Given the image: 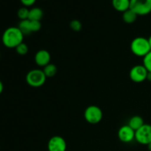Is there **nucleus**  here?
<instances>
[{"instance_id":"nucleus-1","label":"nucleus","mask_w":151,"mask_h":151,"mask_svg":"<svg viewBox=\"0 0 151 151\" xmlns=\"http://www.w3.org/2000/svg\"><path fill=\"white\" fill-rule=\"evenodd\" d=\"M24 35L18 27H10L3 32L2 43L9 49H16L19 44L23 42Z\"/></svg>"},{"instance_id":"nucleus-2","label":"nucleus","mask_w":151,"mask_h":151,"mask_svg":"<svg viewBox=\"0 0 151 151\" xmlns=\"http://www.w3.org/2000/svg\"><path fill=\"white\" fill-rule=\"evenodd\" d=\"M131 50L136 56L144 58L151 51L148 38L145 37L135 38L131 43Z\"/></svg>"},{"instance_id":"nucleus-3","label":"nucleus","mask_w":151,"mask_h":151,"mask_svg":"<svg viewBox=\"0 0 151 151\" xmlns=\"http://www.w3.org/2000/svg\"><path fill=\"white\" fill-rule=\"evenodd\" d=\"M47 77L44 75L43 70L39 69H32L26 75L27 83L31 87L38 88L45 83Z\"/></svg>"},{"instance_id":"nucleus-4","label":"nucleus","mask_w":151,"mask_h":151,"mask_svg":"<svg viewBox=\"0 0 151 151\" xmlns=\"http://www.w3.org/2000/svg\"><path fill=\"white\" fill-rule=\"evenodd\" d=\"M103 114L101 109L97 106H89L84 111V118L88 123L96 125L101 122Z\"/></svg>"},{"instance_id":"nucleus-5","label":"nucleus","mask_w":151,"mask_h":151,"mask_svg":"<svg viewBox=\"0 0 151 151\" xmlns=\"http://www.w3.org/2000/svg\"><path fill=\"white\" fill-rule=\"evenodd\" d=\"M130 9L138 16H146L151 13V0H130Z\"/></svg>"},{"instance_id":"nucleus-6","label":"nucleus","mask_w":151,"mask_h":151,"mask_svg":"<svg viewBox=\"0 0 151 151\" xmlns=\"http://www.w3.org/2000/svg\"><path fill=\"white\" fill-rule=\"evenodd\" d=\"M148 71L144 65H136L133 66L129 72V77L131 81L137 83L144 82L147 80Z\"/></svg>"},{"instance_id":"nucleus-7","label":"nucleus","mask_w":151,"mask_h":151,"mask_svg":"<svg viewBox=\"0 0 151 151\" xmlns=\"http://www.w3.org/2000/svg\"><path fill=\"white\" fill-rule=\"evenodd\" d=\"M135 140L138 143L147 145L151 142V125L145 124L135 131Z\"/></svg>"},{"instance_id":"nucleus-8","label":"nucleus","mask_w":151,"mask_h":151,"mask_svg":"<svg viewBox=\"0 0 151 151\" xmlns=\"http://www.w3.org/2000/svg\"><path fill=\"white\" fill-rule=\"evenodd\" d=\"M66 140L60 136H54L50 139L47 144V148L49 151H66Z\"/></svg>"},{"instance_id":"nucleus-9","label":"nucleus","mask_w":151,"mask_h":151,"mask_svg":"<svg viewBox=\"0 0 151 151\" xmlns=\"http://www.w3.org/2000/svg\"><path fill=\"white\" fill-rule=\"evenodd\" d=\"M118 138L123 143L131 142L135 139V131L128 125H123L118 131Z\"/></svg>"},{"instance_id":"nucleus-10","label":"nucleus","mask_w":151,"mask_h":151,"mask_svg":"<svg viewBox=\"0 0 151 151\" xmlns=\"http://www.w3.org/2000/svg\"><path fill=\"white\" fill-rule=\"evenodd\" d=\"M35 63L38 66L44 67L49 63H50L51 60V55L47 50H40L35 53V58H34Z\"/></svg>"},{"instance_id":"nucleus-11","label":"nucleus","mask_w":151,"mask_h":151,"mask_svg":"<svg viewBox=\"0 0 151 151\" xmlns=\"http://www.w3.org/2000/svg\"><path fill=\"white\" fill-rule=\"evenodd\" d=\"M112 6L118 12L124 13L130 8V0H112Z\"/></svg>"},{"instance_id":"nucleus-12","label":"nucleus","mask_w":151,"mask_h":151,"mask_svg":"<svg viewBox=\"0 0 151 151\" xmlns=\"http://www.w3.org/2000/svg\"><path fill=\"white\" fill-rule=\"evenodd\" d=\"M128 125L134 131H136L145 125L144 119H143V118L142 116H138V115H135V116H133L132 117H131V119L128 121Z\"/></svg>"},{"instance_id":"nucleus-13","label":"nucleus","mask_w":151,"mask_h":151,"mask_svg":"<svg viewBox=\"0 0 151 151\" xmlns=\"http://www.w3.org/2000/svg\"><path fill=\"white\" fill-rule=\"evenodd\" d=\"M43 16H44V13L40 7H32L29 11L28 19L30 21H39V22H41Z\"/></svg>"},{"instance_id":"nucleus-14","label":"nucleus","mask_w":151,"mask_h":151,"mask_svg":"<svg viewBox=\"0 0 151 151\" xmlns=\"http://www.w3.org/2000/svg\"><path fill=\"white\" fill-rule=\"evenodd\" d=\"M137 16H138V15L135 12L133 11L131 9L129 8L126 11L122 13V20L126 24H131L134 23L137 21Z\"/></svg>"},{"instance_id":"nucleus-15","label":"nucleus","mask_w":151,"mask_h":151,"mask_svg":"<svg viewBox=\"0 0 151 151\" xmlns=\"http://www.w3.org/2000/svg\"><path fill=\"white\" fill-rule=\"evenodd\" d=\"M43 72H44L47 78H51L55 76L58 72V68L54 63H50L46 66H44V69H43Z\"/></svg>"},{"instance_id":"nucleus-16","label":"nucleus","mask_w":151,"mask_h":151,"mask_svg":"<svg viewBox=\"0 0 151 151\" xmlns=\"http://www.w3.org/2000/svg\"><path fill=\"white\" fill-rule=\"evenodd\" d=\"M18 27L19 28L22 32L23 33L24 35H29V34L32 33L30 29V21L29 19L27 20H22L19 22V26Z\"/></svg>"},{"instance_id":"nucleus-17","label":"nucleus","mask_w":151,"mask_h":151,"mask_svg":"<svg viewBox=\"0 0 151 151\" xmlns=\"http://www.w3.org/2000/svg\"><path fill=\"white\" fill-rule=\"evenodd\" d=\"M29 11V10L27 7H22L21 8H19L17 12V16L19 17V19H21V21L28 19Z\"/></svg>"},{"instance_id":"nucleus-18","label":"nucleus","mask_w":151,"mask_h":151,"mask_svg":"<svg viewBox=\"0 0 151 151\" xmlns=\"http://www.w3.org/2000/svg\"><path fill=\"white\" fill-rule=\"evenodd\" d=\"M16 51L20 55H25L27 54L28 51H29V47H28L27 44L22 42L16 47Z\"/></svg>"},{"instance_id":"nucleus-19","label":"nucleus","mask_w":151,"mask_h":151,"mask_svg":"<svg viewBox=\"0 0 151 151\" xmlns=\"http://www.w3.org/2000/svg\"><path fill=\"white\" fill-rule=\"evenodd\" d=\"M69 27L72 29V30L75 31V32H80L82 29V23L80 22L78 19H74V20L71 21L70 24H69Z\"/></svg>"},{"instance_id":"nucleus-20","label":"nucleus","mask_w":151,"mask_h":151,"mask_svg":"<svg viewBox=\"0 0 151 151\" xmlns=\"http://www.w3.org/2000/svg\"><path fill=\"white\" fill-rule=\"evenodd\" d=\"M143 65L148 72H151V51L143 58Z\"/></svg>"},{"instance_id":"nucleus-21","label":"nucleus","mask_w":151,"mask_h":151,"mask_svg":"<svg viewBox=\"0 0 151 151\" xmlns=\"http://www.w3.org/2000/svg\"><path fill=\"white\" fill-rule=\"evenodd\" d=\"M30 29L32 32H38L41 29V22H39V21H30Z\"/></svg>"},{"instance_id":"nucleus-22","label":"nucleus","mask_w":151,"mask_h":151,"mask_svg":"<svg viewBox=\"0 0 151 151\" xmlns=\"http://www.w3.org/2000/svg\"><path fill=\"white\" fill-rule=\"evenodd\" d=\"M22 4H23L24 7H30V6L33 5L35 3L36 0H20Z\"/></svg>"},{"instance_id":"nucleus-23","label":"nucleus","mask_w":151,"mask_h":151,"mask_svg":"<svg viewBox=\"0 0 151 151\" xmlns=\"http://www.w3.org/2000/svg\"><path fill=\"white\" fill-rule=\"evenodd\" d=\"M3 89H4V85H3L2 82H1V81H0V94H1V93H2Z\"/></svg>"},{"instance_id":"nucleus-24","label":"nucleus","mask_w":151,"mask_h":151,"mask_svg":"<svg viewBox=\"0 0 151 151\" xmlns=\"http://www.w3.org/2000/svg\"><path fill=\"white\" fill-rule=\"evenodd\" d=\"M147 81H150V82H151V72H148V73H147Z\"/></svg>"},{"instance_id":"nucleus-25","label":"nucleus","mask_w":151,"mask_h":151,"mask_svg":"<svg viewBox=\"0 0 151 151\" xmlns=\"http://www.w3.org/2000/svg\"><path fill=\"white\" fill-rule=\"evenodd\" d=\"M147 149H148V150L151 151V142L149 143V144L147 145Z\"/></svg>"},{"instance_id":"nucleus-26","label":"nucleus","mask_w":151,"mask_h":151,"mask_svg":"<svg viewBox=\"0 0 151 151\" xmlns=\"http://www.w3.org/2000/svg\"><path fill=\"white\" fill-rule=\"evenodd\" d=\"M148 41H149V44H150V48H151V35L148 38Z\"/></svg>"}]
</instances>
